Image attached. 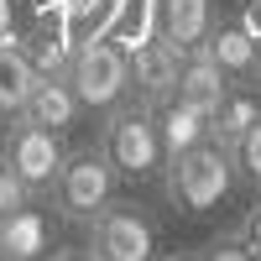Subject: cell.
Masks as SVG:
<instances>
[{
    "instance_id": "6da1fadb",
    "label": "cell",
    "mask_w": 261,
    "mask_h": 261,
    "mask_svg": "<svg viewBox=\"0 0 261 261\" xmlns=\"http://www.w3.org/2000/svg\"><path fill=\"white\" fill-rule=\"evenodd\" d=\"M230 188H235V157H230V146L214 141V136L162 162V193H167V204L178 214L220 209L230 199Z\"/></svg>"
},
{
    "instance_id": "7a4b0ae2",
    "label": "cell",
    "mask_w": 261,
    "mask_h": 261,
    "mask_svg": "<svg viewBox=\"0 0 261 261\" xmlns=\"http://www.w3.org/2000/svg\"><path fill=\"white\" fill-rule=\"evenodd\" d=\"M99 151L110 157L115 178H130V183H151L162 178V136H157V105L146 99H120L99 125Z\"/></svg>"
},
{
    "instance_id": "3957f363",
    "label": "cell",
    "mask_w": 261,
    "mask_h": 261,
    "mask_svg": "<svg viewBox=\"0 0 261 261\" xmlns=\"http://www.w3.org/2000/svg\"><path fill=\"white\" fill-rule=\"evenodd\" d=\"M68 84L84 105V115H110L120 99H130V53L115 37H84L68 63Z\"/></svg>"
},
{
    "instance_id": "277c9868",
    "label": "cell",
    "mask_w": 261,
    "mask_h": 261,
    "mask_svg": "<svg viewBox=\"0 0 261 261\" xmlns=\"http://www.w3.org/2000/svg\"><path fill=\"white\" fill-rule=\"evenodd\" d=\"M47 199L58 209V220L68 225H89L94 214L115 199V167L99 146H79V151H63V167L47 188Z\"/></svg>"
},
{
    "instance_id": "5b68a950",
    "label": "cell",
    "mask_w": 261,
    "mask_h": 261,
    "mask_svg": "<svg viewBox=\"0 0 261 261\" xmlns=\"http://www.w3.org/2000/svg\"><path fill=\"white\" fill-rule=\"evenodd\" d=\"M89 251L99 261H157V220L136 199H110L89 220Z\"/></svg>"
},
{
    "instance_id": "8992f818",
    "label": "cell",
    "mask_w": 261,
    "mask_h": 261,
    "mask_svg": "<svg viewBox=\"0 0 261 261\" xmlns=\"http://www.w3.org/2000/svg\"><path fill=\"white\" fill-rule=\"evenodd\" d=\"M0 151H6V162L27 178L32 193H47L53 178H58V167H63V141H58V130L37 125V120H27V115L11 120L6 146H0Z\"/></svg>"
},
{
    "instance_id": "52a82bcc",
    "label": "cell",
    "mask_w": 261,
    "mask_h": 261,
    "mask_svg": "<svg viewBox=\"0 0 261 261\" xmlns=\"http://www.w3.org/2000/svg\"><path fill=\"white\" fill-rule=\"evenodd\" d=\"M89 37L84 32V21L68 11V6H53L37 16V27L21 37V53L37 63V73H68V63L79 53V42Z\"/></svg>"
},
{
    "instance_id": "ba28073f",
    "label": "cell",
    "mask_w": 261,
    "mask_h": 261,
    "mask_svg": "<svg viewBox=\"0 0 261 261\" xmlns=\"http://www.w3.org/2000/svg\"><path fill=\"white\" fill-rule=\"evenodd\" d=\"M130 53V99H146V105H162L167 94H178V68H183V53L172 47L162 32H146Z\"/></svg>"
},
{
    "instance_id": "9c48e42d",
    "label": "cell",
    "mask_w": 261,
    "mask_h": 261,
    "mask_svg": "<svg viewBox=\"0 0 261 261\" xmlns=\"http://www.w3.org/2000/svg\"><path fill=\"white\" fill-rule=\"evenodd\" d=\"M53 256V225L37 204H21L0 220V261H47Z\"/></svg>"
},
{
    "instance_id": "30bf717a",
    "label": "cell",
    "mask_w": 261,
    "mask_h": 261,
    "mask_svg": "<svg viewBox=\"0 0 261 261\" xmlns=\"http://www.w3.org/2000/svg\"><path fill=\"white\" fill-rule=\"evenodd\" d=\"M151 21H157V32L178 53H193L209 37V27H214V0H157V6H151Z\"/></svg>"
},
{
    "instance_id": "8fae6325",
    "label": "cell",
    "mask_w": 261,
    "mask_h": 261,
    "mask_svg": "<svg viewBox=\"0 0 261 261\" xmlns=\"http://www.w3.org/2000/svg\"><path fill=\"white\" fill-rule=\"evenodd\" d=\"M199 47L225 68V79H261V47L251 42V32L241 21H214Z\"/></svg>"
},
{
    "instance_id": "7c38bea8",
    "label": "cell",
    "mask_w": 261,
    "mask_h": 261,
    "mask_svg": "<svg viewBox=\"0 0 261 261\" xmlns=\"http://www.w3.org/2000/svg\"><path fill=\"white\" fill-rule=\"evenodd\" d=\"M157 136H162V151H167V157H178V151H188V146H199V141L214 136L209 110L188 105L183 94H167V99L157 105Z\"/></svg>"
},
{
    "instance_id": "4fadbf2b",
    "label": "cell",
    "mask_w": 261,
    "mask_h": 261,
    "mask_svg": "<svg viewBox=\"0 0 261 261\" xmlns=\"http://www.w3.org/2000/svg\"><path fill=\"white\" fill-rule=\"evenodd\" d=\"M79 115H84V105L73 94L68 73H42L37 89H32V99H27V120H37V125H47V130L63 136V130L79 125Z\"/></svg>"
},
{
    "instance_id": "5bb4252c",
    "label": "cell",
    "mask_w": 261,
    "mask_h": 261,
    "mask_svg": "<svg viewBox=\"0 0 261 261\" xmlns=\"http://www.w3.org/2000/svg\"><path fill=\"white\" fill-rule=\"evenodd\" d=\"M261 120V89L251 79H235L230 89L220 94V105H214V115H209V125H214V141H225V146H235L246 136V130Z\"/></svg>"
},
{
    "instance_id": "9a60e30c",
    "label": "cell",
    "mask_w": 261,
    "mask_h": 261,
    "mask_svg": "<svg viewBox=\"0 0 261 261\" xmlns=\"http://www.w3.org/2000/svg\"><path fill=\"white\" fill-rule=\"evenodd\" d=\"M37 63L21 53V42H0V120H16V115H27V99L37 89Z\"/></svg>"
},
{
    "instance_id": "2e32d148",
    "label": "cell",
    "mask_w": 261,
    "mask_h": 261,
    "mask_svg": "<svg viewBox=\"0 0 261 261\" xmlns=\"http://www.w3.org/2000/svg\"><path fill=\"white\" fill-rule=\"evenodd\" d=\"M230 89V79H225V68L214 63L204 47H193V53H183V68H178V94L188 99V105H199V110H209L214 115V105H220V94Z\"/></svg>"
},
{
    "instance_id": "e0dca14e",
    "label": "cell",
    "mask_w": 261,
    "mask_h": 261,
    "mask_svg": "<svg viewBox=\"0 0 261 261\" xmlns=\"http://www.w3.org/2000/svg\"><path fill=\"white\" fill-rule=\"evenodd\" d=\"M230 157H235V183H246V188L261 193V120L230 146Z\"/></svg>"
},
{
    "instance_id": "ac0fdd59",
    "label": "cell",
    "mask_w": 261,
    "mask_h": 261,
    "mask_svg": "<svg viewBox=\"0 0 261 261\" xmlns=\"http://www.w3.org/2000/svg\"><path fill=\"white\" fill-rule=\"evenodd\" d=\"M37 193L27 188V178H21V172L6 162V151H0V220H6L11 209H21V204H32Z\"/></svg>"
},
{
    "instance_id": "d6986e66",
    "label": "cell",
    "mask_w": 261,
    "mask_h": 261,
    "mask_svg": "<svg viewBox=\"0 0 261 261\" xmlns=\"http://www.w3.org/2000/svg\"><path fill=\"white\" fill-rule=\"evenodd\" d=\"M204 261H261L235 230H225V235H214V241L204 246Z\"/></svg>"
},
{
    "instance_id": "ffe728a7",
    "label": "cell",
    "mask_w": 261,
    "mask_h": 261,
    "mask_svg": "<svg viewBox=\"0 0 261 261\" xmlns=\"http://www.w3.org/2000/svg\"><path fill=\"white\" fill-rule=\"evenodd\" d=\"M235 235H241V241L261 256V204H256V209H246L241 220H235Z\"/></svg>"
},
{
    "instance_id": "44dd1931",
    "label": "cell",
    "mask_w": 261,
    "mask_h": 261,
    "mask_svg": "<svg viewBox=\"0 0 261 261\" xmlns=\"http://www.w3.org/2000/svg\"><path fill=\"white\" fill-rule=\"evenodd\" d=\"M241 27L251 32V42L261 47V0H246V11H241Z\"/></svg>"
},
{
    "instance_id": "7402d4cb",
    "label": "cell",
    "mask_w": 261,
    "mask_h": 261,
    "mask_svg": "<svg viewBox=\"0 0 261 261\" xmlns=\"http://www.w3.org/2000/svg\"><path fill=\"white\" fill-rule=\"evenodd\" d=\"M16 37V0H0V42Z\"/></svg>"
},
{
    "instance_id": "603a6c76",
    "label": "cell",
    "mask_w": 261,
    "mask_h": 261,
    "mask_svg": "<svg viewBox=\"0 0 261 261\" xmlns=\"http://www.w3.org/2000/svg\"><path fill=\"white\" fill-rule=\"evenodd\" d=\"M47 261H99V256H94L89 246H63V251H53Z\"/></svg>"
},
{
    "instance_id": "cb8c5ba5",
    "label": "cell",
    "mask_w": 261,
    "mask_h": 261,
    "mask_svg": "<svg viewBox=\"0 0 261 261\" xmlns=\"http://www.w3.org/2000/svg\"><path fill=\"white\" fill-rule=\"evenodd\" d=\"M157 261H204V256H193V251H172V256H157Z\"/></svg>"
}]
</instances>
